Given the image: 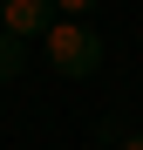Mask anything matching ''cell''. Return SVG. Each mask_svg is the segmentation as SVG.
Segmentation results:
<instances>
[{
  "instance_id": "obj_1",
  "label": "cell",
  "mask_w": 143,
  "mask_h": 150,
  "mask_svg": "<svg viewBox=\"0 0 143 150\" xmlns=\"http://www.w3.org/2000/svg\"><path fill=\"white\" fill-rule=\"evenodd\" d=\"M41 55H48L55 75L89 82V75H102V34H95L89 21H55V28L41 34Z\"/></svg>"
},
{
  "instance_id": "obj_2",
  "label": "cell",
  "mask_w": 143,
  "mask_h": 150,
  "mask_svg": "<svg viewBox=\"0 0 143 150\" xmlns=\"http://www.w3.org/2000/svg\"><path fill=\"white\" fill-rule=\"evenodd\" d=\"M55 28V0H0V34L20 41V48H41V34Z\"/></svg>"
},
{
  "instance_id": "obj_3",
  "label": "cell",
  "mask_w": 143,
  "mask_h": 150,
  "mask_svg": "<svg viewBox=\"0 0 143 150\" xmlns=\"http://www.w3.org/2000/svg\"><path fill=\"white\" fill-rule=\"evenodd\" d=\"M20 62H27V48L0 34V82H14V75H20Z\"/></svg>"
},
{
  "instance_id": "obj_4",
  "label": "cell",
  "mask_w": 143,
  "mask_h": 150,
  "mask_svg": "<svg viewBox=\"0 0 143 150\" xmlns=\"http://www.w3.org/2000/svg\"><path fill=\"white\" fill-rule=\"evenodd\" d=\"M102 0H55V21H89Z\"/></svg>"
},
{
  "instance_id": "obj_5",
  "label": "cell",
  "mask_w": 143,
  "mask_h": 150,
  "mask_svg": "<svg viewBox=\"0 0 143 150\" xmlns=\"http://www.w3.org/2000/svg\"><path fill=\"white\" fill-rule=\"evenodd\" d=\"M116 150H143V130H130V137H123V143H116Z\"/></svg>"
},
{
  "instance_id": "obj_6",
  "label": "cell",
  "mask_w": 143,
  "mask_h": 150,
  "mask_svg": "<svg viewBox=\"0 0 143 150\" xmlns=\"http://www.w3.org/2000/svg\"><path fill=\"white\" fill-rule=\"evenodd\" d=\"M82 150H109V143H82Z\"/></svg>"
}]
</instances>
